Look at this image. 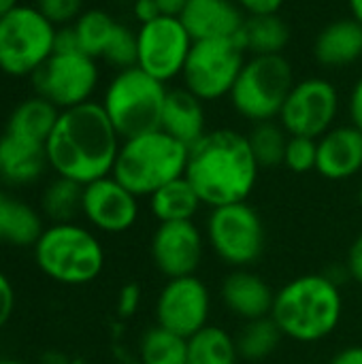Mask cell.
Returning a JSON list of instances; mask_svg holds the SVG:
<instances>
[{
  "mask_svg": "<svg viewBox=\"0 0 362 364\" xmlns=\"http://www.w3.org/2000/svg\"><path fill=\"white\" fill-rule=\"evenodd\" d=\"M122 136L96 100L60 111L47 139L49 171L58 177L87 186L111 175Z\"/></svg>",
  "mask_w": 362,
  "mask_h": 364,
  "instance_id": "6da1fadb",
  "label": "cell"
},
{
  "mask_svg": "<svg viewBox=\"0 0 362 364\" xmlns=\"http://www.w3.org/2000/svg\"><path fill=\"white\" fill-rule=\"evenodd\" d=\"M258 173L247 134L233 128L207 130L188 154L186 179L209 209L247 200L258 183Z\"/></svg>",
  "mask_w": 362,
  "mask_h": 364,
  "instance_id": "7a4b0ae2",
  "label": "cell"
},
{
  "mask_svg": "<svg viewBox=\"0 0 362 364\" xmlns=\"http://www.w3.org/2000/svg\"><path fill=\"white\" fill-rule=\"evenodd\" d=\"M344 294L339 284L324 273H307L290 279L275 292L271 318L284 339L294 343H320L344 320Z\"/></svg>",
  "mask_w": 362,
  "mask_h": 364,
  "instance_id": "3957f363",
  "label": "cell"
},
{
  "mask_svg": "<svg viewBox=\"0 0 362 364\" xmlns=\"http://www.w3.org/2000/svg\"><path fill=\"white\" fill-rule=\"evenodd\" d=\"M190 147L164 130L124 139L111 175L134 196L149 198L162 186L186 175Z\"/></svg>",
  "mask_w": 362,
  "mask_h": 364,
  "instance_id": "277c9868",
  "label": "cell"
},
{
  "mask_svg": "<svg viewBox=\"0 0 362 364\" xmlns=\"http://www.w3.org/2000/svg\"><path fill=\"white\" fill-rule=\"evenodd\" d=\"M38 271L62 286H85L105 269V247L92 228L77 222L49 224L32 245Z\"/></svg>",
  "mask_w": 362,
  "mask_h": 364,
  "instance_id": "5b68a950",
  "label": "cell"
},
{
  "mask_svg": "<svg viewBox=\"0 0 362 364\" xmlns=\"http://www.w3.org/2000/svg\"><path fill=\"white\" fill-rule=\"evenodd\" d=\"M166 92V83L132 66L115 73L105 87L100 105L124 141L160 130Z\"/></svg>",
  "mask_w": 362,
  "mask_h": 364,
  "instance_id": "8992f818",
  "label": "cell"
},
{
  "mask_svg": "<svg viewBox=\"0 0 362 364\" xmlns=\"http://www.w3.org/2000/svg\"><path fill=\"white\" fill-rule=\"evenodd\" d=\"M294 83V70L286 55H252L245 60L228 98L247 122H271L280 117Z\"/></svg>",
  "mask_w": 362,
  "mask_h": 364,
  "instance_id": "52a82bcc",
  "label": "cell"
},
{
  "mask_svg": "<svg viewBox=\"0 0 362 364\" xmlns=\"http://www.w3.org/2000/svg\"><path fill=\"white\" fill-rule=\"evenodd\" d=\"M205 239L226 267L252 269L265 254L267 230L258 209L243 200L209 209Z\"/></svg>",
  "mask_w": 362,
  "mask_h": 364,
  "instance_id": "ba28073f",
  "label": "cell"
},
{
  "mask_svg": "<svg viewBox=\"0 0 362 364\" xmlns=\"http://www.w3.org/2000/svg\"><path fill=\"white\" fill-rule=\"evenodd\" d=\"M55 26L34 6L17 4L0 17V70L32 77L53 53Z\"/></svg>",
  "mask_w": 362,
  "mask_h": 364,
  "instance_id": "9c48e42d",
  "label": "cell"
},
{
  "mask_svg": "<svg viewBox=\"0 0 362 364\" xmlns=\"http://www.w3.org/2000/svg\"><path fill=\"white\" fill-rule=\"evenodd\" d=\"M245 64V49L237 38L194 41L186 60L183 87L203 102H215L230 94Z\"/></svg>",
  "mask_w": 362,
  "mask_h": 364,
  "instance_id": "30bf717a",
  "label": "cell"
},
{
  "mask_svg": "<svg viewBox=\"0 0 362 364\" xmlns=\"http://www.w3.org/2000/svg\"><path fill=\"white\" fill-rule=\"evenodd\" d=\"M100 81L98 60L83 51H53L32 75L34 94L49 100L60 111L90 102Z\"/></svg>",
  "mask_w": 362,
  "mask_h": 364,
  "instance_id": "8fae6325",
  "label": "cell"
},
{
  "mask_svg": "<svg viewBox=\"0 0 362 364\" xmlns=\"http://www.w3.org/2000/svg\"><path fill=\"white\" fill-rule=\"evenodd\" d=\"M339 107L341 98L331 81L307 77L294 83L277 119L290 136L320 139L335 126Z\"/></svg>",
  "mask_w": 362,
  "mask_h": 364,
  "instance_id": "7c38bea8",
  "label": "cell"
},
{
  "mask_svg": "<svg viewBox=\"0 0 362 364\" xmlns=\"http://www.w3.org/2000/svg\"><path fill=\"white\" fill-rule=\"evenodd\" d=\"M137 66L162 83L181 77L186 60L194 45L181 19L169 15H160L147 23H141L137 30Z\"/></svg>",
  "mask_w": 362,
  "mask_h": 364,
  "instance_id": "4fadbf2b",
  "label": "cell"
},
{
  "mask_svg": "<svg viewBox=\"0 0 362 364\" xmlns=\"http://www.w3.org/2000/svg\"><path fill=\"white\" fill-rule=\"evenodd\" d=\"M156 326L190 339L211 318V290L198 275L166 279L154 305Z\"/></svg>",
  "mask_w": 362,
  "mask_h": 364,
  "instance_id": "5bb4252c",
  "label": "cell"
},
{
  "mask_svg": "<svg viewBox=\"0 0 362 364\" xmlns=\"http://www.w3.org/2000/svg\"><path fill=\"white\" fill-rule=\"evenodd\" d=\"M205 232L194 222H166L156 226L149 241V254L154 267L166 279H177L196 275L205 256Z\"/></svg>",
  "mask_w": 362,
  "mask_h": 364,
  "instance_id": "9a60e30c",
  "label": "cell"
},
{
  "mask_svg": "<svg viewBox=\"0 0 362 364\" xmlns=\"http://www.w3.org/2000/svg\"><path fill=\"white\" fill-rule=\"evenodd\" d=\"M139 196L122 186L113 175L83 186L81 215L92 230L105 235H124L139 220Z\"/></svg>",
  "mask_w": 362,
  "mask_h": 364,
  "instance_id": "2e32d148",
  "label": "cell"
},
{
  "mask_svg": "<svg viewBox=\"0 0 362 364\" xmlns=\"http://www.w3.org/2000/svg\"><path fill=\"white\" fill-rule=\"evenodd\" d=\"M220 301L241 322L269 318L275 303L271 284L252 269H230L220 284Z\"/></svg>",
  "mask_w": 362,
  "mask_h": 364,
  "instance_id": "e0dca14e",
  "label": "cell"
},
{
  "mask_svg": "<svg viewBox=\"0 0 362 364\" xmlns=\"http://www.w3.org/2000/svg\"><path fill=\"white\" fill-rule=\"evenodd\" d=\"M362 171V130L354 124L333 126L318 139L316 173L329 181H348Z\"/></svg>",
  "mask_w": 362,
  "mask_h": 364,
  "instance_id": "ac0fdd59",
  "label": "cell"
},
{
  "mask_svg": "<svg viewBox=\"0 0 362 364\" xmlns=\"http://www.w3.org/2000/svg\"><path fill=\"white\" fill-rule=\"evenodd\" d=\"M179 19L192 41L237 38L245 13L235 0H188Z\"/></svg>",
  "mask_w": 362,
  "mask_h": 364,
  "instance_id": "d6986e66",
  "label": "cell"
},
{
  "mask_svg": "<svg viewBox=\"0 0 362 364\" xmlns=\"http://www.w3.org/2000/svg\"><path fill=\"white\" fill-rule=\"evenodd\" d=\"M314 58L322 68L339 70L362 58V23L354 17H341L326 23L314 41Z\"/></svg>",
  "mask_w": 362,
  "mask_h": 364,
  "instance_id": "ffe728a7",
  "label": "cell"
},
{
  "mask_svg": "<svg viewBox=\"0 0 362 364\" xmlns=\"http://www.w3.org/2000/svg\"><path fill=\"white\" fill-rule=\"evenodd\" d=\"M0 168L2 181L9 186H32L49 168L45 143L13 136L9 132L0 134Z\"/></svg>",
  "mask_w": 362,
  "mask_h": 364,
  "instance_id": "44dd1931",
  "label": "cell"
},
{
  "mask_svg": "<svg viewBox=\"0 0 362 364\" xmlns=\"http://www.w3.org/2000/svg\"><path fill=\"white\" fill-rule=\"evenodd\" d=\"M160 130L183 143L186 147H192L207 134L205 102L183 85L169 90L162 109Z\"/></svg>",
  "mask_w": 362,
  "mask_h": 364,
  "instance_id": "7402d4cb",
  "label": "cell"
},
{
  "mask_svg": "<svg viewBox=\"0 0 362 364\" xmlns=\"http://www.w3.org/2000/svg\"><path fill=\"white\" fill-rule=\"evenodd\" d=\"M43 230L45 218L36 207L0 190V243L32 247Z\"/></svg>",
  "mask_w": 362,
  "mask_h": 364,
  "instance_id": "603a6c76",
  "label": "cell"
},
{
  "mask_svg": "<svg viewBox=\"0 0 362 364\" xmlns=\"http://www.w3.org/2000/svg\"><path fill=\"white\" fill-rule=\"evenodd\" d=\"M58 117H60V109L53 107L43 96L34 94L13 107V111L6 117L4 132L47 145V139L53 132Z\"/></svg>",
  "mask_w": 362,
  "mask_h": 364,
  "instance_id": "cb8c5ba5",
  "label": "cell"
},
{
  "mask_svg": "<svg viewBox=\"0 0 362 364\" xmlns=\"http://www.w3.org/2000/svg\"><path fill=\"white\" fill-rule=\"evenodd\" d=\"M290 36V26L277 13L245 17L237 41L250 55H284Z\"/></svg>",
  "mask_w": 362,
  "mask_h": 364,
  "instance_id": "d4e9b609",
  "label": "cell"
},
{
  "mask_svg": "<svg viewBox=\"0 0 362 364\" xmlns=\"http://www.w3.org/2000/svg\"><path fill=\"white\" fill-rule=\"evenodd\" d=\"M147 200H149V211L154 220H158V224L194 222L201 207H205L194 186L186 179V175L162 186Z\"/></svg>",
  "mask_w": 362,
  "mask_h": 364,
  "instance_id": "484cf974",
  "label": "cell"
},
{
  "mask_svg": "<svg viewBox=\"0 0 362 364\" xmlns=\"http://www.w3.org/2000/svg\"><path fill=\"white\" fill-rule=\"evenodd\" d=\"M119 23L122 21L102 9H85L70 26L77 34L79 49L94 60H102Z\"/></svg>",
  "mask_w": 362,
  "mask_h": 364,
  "instance_id": "4316f807",
  "label": "cell"
},
{
  "mask_svg": "<svg viewBox=\"0 0 362 364\" xmlns=\"http://www.w3.org/2000/svg\"><path fill=\"white\" fill-rule=\"evenodd\" d=\"M235 335L209 324L188 339V364H239Z\"/></svg>",
  "mask_w": 362,
  "mask_h": 364,
  "instance_id": "83f0119b",
  "label": "cell"
},
{
  "mask_svg": "<svg viewBox=\"0 0 362 364\" xmlns=\"http://www.w3.org/2000/svg\"><path fill=\"white\" fill-rule=\"evenodd\" d=\"M282 339H284V335L271 316L260 318V320H252V322H243V326L235 335L237 352H239V358L243 363L269 360L277 352Z\"/></svg>",
  "mask_w": 362,
  "mask_h": 364,
  "instance_id": "f1b7e54d",
  "label": "cell"
},
{
  "mask_svg": "<svg viewBox=\"0 0 362 364\" xmlns=\"http://www.w3.org/2000/svg\"><path fill=\"white\" fill-rule=\"evenodd\" d=\"M81 200H83V186L73 179L55 175L41 194L38 211L51 224L75 222V218L81 215Z\"/></svg>",
  "mask_w": 362,
  "mask_h": 364,
  "instance_id": "f546056e",
  "label": "cell"
},
{
  "mask_svg": "<svg viewBox=\"0 0 362 364\" xmlns=\"http://www.w3.org/2000/svg\"><path fill=\"white\" fill-rule=\"evenodd\" d=\"M288 139H290V134L280 124V119L254 124L250 134H247L252 154H254V158H256L260 168L284 166V156H286Z\"/></svg>",
  "mask_w": 362,
  "mask_h": 364,
  "instance_id": "4dcf8cb0",
  "label": "cell"
},
{
  "mask_svg": "<svg viewBox=\"0 0 362 364\" xmlns=\"http://www.w3.org/2000/svg\"><path fill=\"white\" fill-rule=\"evenodd\" d=\"M141 364H188V339L160 326H151L141 337Z\"/></svg>",
  "mask_w": 362,
  "mask_h": 364,
  "instance_id": "1f68e13d",
  "label": "cell"
},
{
  "mask_svg": "<svg viewBox=\"0 0 362 364\" xmlns=\"http://www.w3.org/2000/svg\"><path fill=\"white\" fill-rule=\"evenodd\" d=\"M316 164H318V139L290 136L284 156V166L297 175H303L316 171Z\"/></svg>",
  "mask_w": 362,
  "mask_h": 364,
  "instance_id": "d6a6232c",
  "label": "cell"
},
{
  "mask_svg": "<svg viewBox=\"0 0 362 364\" xmlns=\"http://www.w3.org/2000/svg\"><path fill=\"white\" fill-rule=\"evenodd\" d=\"M34 6L55 26H70L83 11L85 0H34Z\"/></svg>",
  "mask_w": 362,
  "mask_h": 364,
  "instance_id": "836d02e7",
  "label": "cell"
},
{
  "mask_svg": "<svg viewBox=\"0 0 362 364\" xmlns=\"http://www.w3.org/2000/svg\"><path fill=\"white\" fill-rule=\"evenodd\" d=\"M141 299H143V292H141L139 284L130 282V284L122 286L117 292V303H115L117 316L119 318H132L141 307Z\"/></svg>",
  "mask_w": 362,
  "mask_h": 364,
  "instance_id": "e575fe53",
  "label": "cell"
},
{
  "mask_svg": "<svg viewBox=\"0 0 362 364\" xmlns=\"http://www.w3.org/2000/svg\"><path fill=\"white\" fill-rule=\"evenodd\" d=\"M15 311V288L11 279L0 271V331L9 324Z\"/></svg>",
  "mask_w": 362,
  "mask_h": 364,
  "instance_id": "d590c367",
  "label": "cell"
},
{
  "mask_svg": "<svg viewBox=\"0 0 362 364\" xmlns=\"http://www.w3.org/2000/svg\"><path fill=\"white\" fill-rule=\"evenodd\" d=\"M245 17L254 15H277L284 6V0H235Z\"/></svg>",
  "mask_w": 362,
  "mask_h": 364,
  "instance_id": "8d00e7d4",
  "label": "cell"
},
{
  "mask_svg": "<svg viewBox=\"0 0 362 364\" xmlns=\"http://www.w3.org/2000/svg\"><path fill=\"white\" fill-rule=\"evenodd\" d=\"M346 269H348V275L362 286V232L356 235V239L352 241L350 250H348V256H346Z\"/></svg>",
  "mask_w": 362,
  "mask_h": 364,
  "instance_id": "74e56055",
  "label": "cell"
},
{
  "mask_svg": "<svg viewBox=\"0 0 362 364\" xmlns=\"http://www.w3.org/2000/svg\"><path fill=\"white\" fill-rule=\"evenodd\" d=\"M348 115H350V124H354L356 128L362 130V75L356 79L350 98H348Z\"/></svg>",
  "mask_w": 362,
  "mask_h": 364,
  "instance_id": "f35d334b",
  "label": "cell"
},
{
  "mask_svg": "<svg viewBox=\"0 0 362 364\" xmlns=\"http://www.w3.org/2000/svg\"><path fill=\"white\" fill-rule=\"evenodd\" d=\"M132 15L137 17L139 26H141V23H147V21L160 17V11H158L156 0H134V4H132Z\"/></svg>",
  "mask_w": 362,
  "mask_h": 364,
  "instance_id": "ab89813d",
  "label": "cell"
},
{
  "mask_svg": "<svg viewBox=\"0 0 362 364\" xmlns=\"http://www.w3.org/2000/svg\"><path fill=\"white\" fill-rule=\"evenodd\" d=\"M329 364H362V346H348L339 350Z\"/></svg>",
  "mask_w": 362,
  "mask_h": 364,
  "instance_id": "60d3db41",
  "label": "cell"
},
{
  "mask_svg": "<svg viewBox=\"0 0 362 364\" xmlns=\"http://www.w3.org/2000/svg\"><path fill=\"white\" fill-rule=\"evenodd\" d=\"M160 15H169V17H179L188 4V0H156Z\"/></svg>",
  "mask_w": 362,
  "mask_h": 364,
  "instance_id": "b9f144b4",
  "label": "cell"
},
{
  "mask_svg": "<svg viewBox=\"0 0 362 364\" xmlns=\"http://www.w3.org/2000/svg\"><path fill=\"white\" fill-rule=\"evenodd\" d=\"M348 4H350V13H352V17L362 23V0H348Z\"/></svg>",
  "mask_w": 362,
  "mask_h": 364,
  "instance_id": "7bdbcfd3",
  "label": "cell"
},
{
  "mask_svg": "<svg viewBox=\"0 0 362 364\" xmlns=\"http://www.w3.org/2000/svg\"><path fill=\"white\" fill-rule=\"evenodd\" d=\"M19 0H0V17H4L11 9H15Z\"/></svg>",
  "mask_w": 362,
  "mask_h": 364,
  "instance_id": "ee69618b",
  "label": "cell"
},
{
  "mask_svg": "<svg viewBox=\"0 0 362 364\" xmlns=\"http://www.w3.org/2000/svg\"><path fill=\"white\" fill-rule=\"evenodd\" d=\"M0 364H28V363H21V360H13V358H0Z\"/></svg>",
  "mask_w": 362,
  "mask_h": 364,
  "instance_id": "f6af8a7d",
  "label": "cell"
},
{
  "mask_svg": "<svg viewBox=\"0 0 362 364\" xmlns=\"http://www.w3.org/2000/svg\"><path fill=\"white\" fill-rule=\"evenodd\" d=\"M358 203H361V209H362V181H361V188H358Z\"/></svg>",
  "mask_w": 362,
  "mask_h": 364,
  "instance_id": "bcb514c9",
  "label": "cell"
},
{
  "mask_svg": "<svg viewBox=\"0 0 362 364\" xmlns=\"http://www.w3.org/2000/svg\"><path fill=\"white\" fill-rule=\"evenodd\" d=\"M0 183H2V168H0Z\"/></svg>",
  "mask_w": 362,
  "mask_h": 364,
  "instance_id": "7dc6e473",
  "label": "cell"
}]
</instances>
